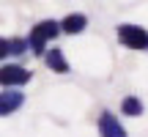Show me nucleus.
<instances>
[{
    "instance_id": "423d86ee",
    "label": "nucleus",
    "mask_w": 148,
    "mask_h": 137,
    "mask_svg": "<svg viewBox=\"0 0 148 137\" xmlns=\"http://www.w3.org/2000/svg\"><path fill=\"white\" fill-rule=\"evenodd\" d=\"M44 60H47V66L52 68V71H58V74H66V71H69V60L63 58V52H60L58 47L47 49V52H44Z\"/></svg>"
},
{
    "instance_id": "f257e3e1",
    "label": "nucleus",
    "mask_w": 148,
    "mask_h": 137,
    "mask_svg": "<svg viewBox=\"0 0 148 137\" xmlns=\"http://www.w3.org/2000/svg\"><path fill=\"white\" fill-rule=\"evenodd\" d=\"M58 33H60V22H55V19H44V22H38V25H33L30 36H27V47H30L36 55H44V44L52 41Z\"/></svg>"
},
{
    "instance_id": "7ed1b4c3",
    "label": "nucleus",
    "mask_w": 148,
    "mask_h": 137,
    "mask_svg": "<svg viewBox=\"0 0 148 137\" xmlns=\"http://www.w3.org/2000/svg\"><path fill=\"white\" fill-rule=\"evenodd\" d=\"M30 82V71L22 68L19 63H5L0 66V85L3 88H22Z\"/></svg>"
},
{
    "instance_id": "39448f33",
    "label": "nucleus",
    "mask_w": 148,
    "mask_h": 137,
    "mask_svg": "<svg viewBox=\"0 0 148 137\" xmlns=\"http://www.w3.org/2000/svg\"><path fill=\"white\" fill-rule=\"evenodd\" d=\"M22 101H25V96L19 93V90H0V115H11V112H16L22 107Z\"/></svg>"
},
{
    "instance_id": "9d476101",
    "label": "nucleus",
    "mask_w": 148,
    "mask_h": 137,
    "mask_svg": "<svg viewBox=\"0 0 148 137\" xmlns=\"http://www.w3.org/2000/svg\"><path fill=\"white\" fill-rule=\"evenodd\" d=\"M5 55H8V38H3V36H0V60H3Z\"/></svg>"
},
{
    "instance_id": "6e6552de",
    "label": "nucleus",
    "mask_w": 148,
    "mask_h": 137,
    "mask_svg": "<svg viewBox=\"0 0 148 137\" xmlns=\"http://www.w3.org/2000/svg\"><path fill=\"white\" fill-rule=\"evenodd\" d=\"M121 112L123 115H140V112H143V101H140L137 96H126V99L121 101Z\"/></svg>"
},
{
    "instance_id": "20e7f679",
    "label": "nucleus",
    "mask_w": 148,
    "mask_h": 137,
    "mask_svg": "<svg viewBox=\"0 0 148 137\" xmlns=\"http://www.w3.org/2000/svg\"><path fill=\"white\" fill-rule=\"evenodd\" d=\"M99 134L101 137H126V129H123V123L118 121L112 112H101L99 115Z\"/></svg>"
},
{
    "instance_id": "0eeeda50",
    "label": "nucleus",
    "mask_w": 148,
    "mask_h": 137,
    "mask_svg": "<svg viewBox=\"0 0 148 137\" xmlns=\"http://www.w3.org/2000/svg\"><path fill=\"white\" fill-rule=\"evenodd\" d=\"M85 25H88V16H85V14H69L63 22H60V30L74 36V33H82Z\"/></svg>"
},
{
    "instance_id": "1a4fd4ad",
    "label": "nucleus",
    "mask_w": 148,
    "mask_h": 137,
    "mask_svg": "<svg viewBox=\"0 0 148 137\" xmlns=\"http://www.w3.org/2000/svg\"><path fill=\"white\" fill-rule=\"evenodd\" d=\"M27 47V38H8V52L11 55H22Z\"/></svg>"
},
{
    "instance_id": "f03ea898",
    "label": "nucleus",
    "mask_w": 148,
    "mask_h": 137,
    "mask_svg": "<svg viewBox=\"0 0 148 137\" xmlns=\"http://www.w3.org/2000/svg\"><path fill=\"white\" fill-rule=\"evenodd\" d=\"M118 41L129 49H148V30H143L140 25H118Z\"/></svg>"
}]
</instances>
